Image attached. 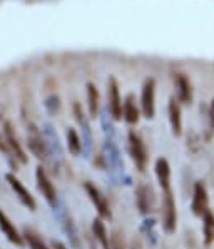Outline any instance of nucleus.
<instances>
[{"label":"nucleus","instance_id":"nucleus-9","mask_svg":"<svg viewBox=\"0 0 214 249\" xmlns=\"http://www.w3.org/2000/svg\"><path fill=\"white\" fill-rule=\"evenodd\" d=\"M54 213H55V216H57V219L61 221V226L64 229V232L67 234V237H69L70 244H72L76 249H79L81 248V244H79V232L76 229V224H74L72 217L69 216V213L66 211V207H64V204L61 201H59L57 207L54 209Z\"/></svg>","mask_w":214,"mask_h":249},{"label":"nucleus","instance_id":"nucleus-7","mask_svg":"<svg viewBox=\"0 0 214 249\" xmlns=\"http://www.w3.org/2000/svg\"><path fill=\"white\" fill-rule=\"evenodd\" d=\"M74 116H76V120L82 131V137H81L82 139V154H84L85 157H89L92 152V131H91V124H89L87 116L84 114V111H82V107L79 102L74 104Z\"/></svg>","mask_w":214,"mask_h":249},{"label":"nucleus","instance_id":"nucleus-20","mask_svg":"<svg viewBox=\"0 0 214 249\" xmlns=\"http://www.w3.org/2000/svg\"><path fill=\"white\" fill-rule=\"evenodd\" d=\"M122 116H124V120H126L127 124H131V126H134V124L139 122V117H141V111H139V107L136 105V99H134L132 94L126 96V99H124Z\"/></svg>","mask_w":214,"mask_h":249},{"label":"nucleus","instance_id":"nucleus-28","mask_svg":"<svg viewBox=\"0 0 214 249\" xmlns=\"http://www.w3.org/2000/svg\"><path fill=\"white\" fill-rule=\"evenodd\" d=\"M100 120H102V127H104V132H106V135H109V137H114V126H112L111 119H109L107 112H102V117H100Z\"/></svg>","mask_w":214,"mask_h":249},{"label":"nucleus","instance_id":"nucleus-29","mask_svg":"<svg viewBox=\"0 0 214 249\" xmlns=\"http://www.w3.org/2000/svg\"><path fill=\"white\" fill-rule=\"evenodd\" d=\"M209 127H211V131H214V97L211 100V105H209Z\"/></svg>","mask_w":214,"mask_h":249},{"label":"nucleus","instance_id":"nucleus-30","mask_svg":"<svg viewBox=\"0 0 214 249\" xmlns=\"http://www.w3.org/2000/svg\"><path fill=\"white\" fill-rule=\"evenodd\" d=\"M52 249H67L61 241H52Z\"/></svg>","mask_w":214,"mask_h":249},{"label":"nucleus","instance_id":"nucleus-10","mask_svg":"<svg viewBox=\"0 0 214 249\" xmlns=\"http://www.w3.org/2000/svg\"><path fill=\"white\" fill-rule=\"evenodd\" d=\"M5 179L7 183H9V186L12 187V191L16 192L17 199L22 202L25 207H27L29 211H35V199H33V196L29 192L27 187L24 186V184L20 183V181L17 179L16 174H12V172H9V174H5Z\"/></svg>","mask_w":214,"mask_h":249},{"label":"nucleus","instance_id":"nucleus-17","mask_svg":"<svg viewBox=\"0 0 214 249\" xmlns=\"http://www.w3.org/2000/svg\"><path fill=\"white\" fill-rule=\"evenodd\" d=\"M136 202H137V207L142 214H149L152 211V202H154V198H152V191L151 187L144 186H137V191H136Z\"/></svg>","mask_w":214,"mask_h":249},{"label":"nucleus","instance_id":"nucleus-2","mask_svg":"<svg viewBox=\"0 0 214 249\" xmlns=\"http://www.w3.org/2000/svg\"><path fill=\"white\" fill-rule=\"evenodd\" d=\"M42 134H44V139H46V142H47L52 164L57 167V166L64 161V149H62V144H61V139H59L54 126L49 124V122L42 124Z\"/></svg>","mask_w":214,"mask_h":249},{"label":"nucleus","instance_id":"nucleus-25","mask_svg":"<svg viewBox=\"0 0 214 249\" xmlns=\"http://www.w3.org/2000/svg\"><path fill=\"white\" fill-rule=\"evenodd\" d=\"M24 241L27 243V246L29 249H49L46 246V243H44L42 239H40L39 236L35 234V232L32 231V229H29V228H25L24 229Z\"/></svg>","mask_w":214,"mask_h":249},{"label":"nucleus","instance_id":"nucleus-26","mask_svg":"<svg viewBox=\"0 0 214 249\" xmlns=\"http://www.w3.org/2000/svg\"><path fill=\"white\" fill-rule=\"evenodd\" d=\"M0 152L3 154V157L7 159V162L14 167V171H17V159H16V156H14L12 149H10L9 142H7L5 135H2V134H0Z\"/></svg>","mask_w":214,"mask_h":249},{"label":"nucleus","instance_id":"nucleus-16","mask_svg":"<svg viewBox=\"0 0 214 249\" xmlns=\"http://www.w3.org/2000/svg\"><path fill=\"white\" fill-rule=\"evenodd\" d=\"M167 112H169V122H171V129H172V134L176 137L182 134V117H181V105H179L178 100L174 97L169 99V104H167Z\"/></svg>","mask_w":214,"mask_h":249},{"label":"nucleus","instance_id":"nucleus-27","mask_svg":"<svg viewBox=\"0 0 214 249\" xmlns=\"http://www.w3.org/2000/svg\"><path fill=\"white\" fill-rule=\"evenodd\" d=\"M44 105H46V111L50 116L59 114V111H61V97H59L57 94H52V96H49L46 99Z\"/></svg>","mask_w":214,"mask_h":249},{"label":"nucleus","instance_id":"nucleus-8","mask_svg":"<svg viewBox=\"0 0 214 249\" xmlns=\"http://www.w3.org/2000/svg\"><path fill=\"white\" fill-rule=\"evenodd\" d=\"M127 142H129V152L132 156V161L136 164L139 171H144L148 166V150H146L144 142L141 141V137L134 131L129 132L127 135Z\"/></svg>","mask_w":214,"mask_h":249},{"label":"nucleus","instance_id":"nucleus-1","mask_svg":"<svg viewBox=\"0 0 214 249\" xmlns=\"http://www.w3.org/2000/svg\"><path fill=\"white\" fill-rule=\"evenodd\" d=\"M27 146H29V149H31V152L39 161L50 159V154H49V147H47L46 139H44L42 129H39V127L32 122L27 126Z\"/></svg>","mask_w":214,"mask_h":249},{"label":"nucleus","instance_id":"nucleus-18","mask_svg":"<svg viewBox=\"0 0 214 249\" xmlns=\"http://www.w3.org/2000/svg\"><path fill=\"white\" fill-rule=\"evenodd\" d=\"M156 177L161 189L163 191L171 189V167H169L167 159H164V157H159L156 161Z\"/></svg>","mask_w":214,"mask_h":249},{"label":"nucleus","instance_id":"nucleus-6","mask_svg":"<svg viewBox=\"0 0 214 249\" xmlns=\"http://www.w3.org/2000/svg\"><path fill=\"white\" fill-rule=\"evenodd\" d=\"M35 179H37V187H39L40 194L44 196L47 204L50 206L52 209H55L59 204V196H57V191H55L54 184L49 179L46 169H44L42 166H39V167L35 169Z\"/></svg>","mask_w":214,"mask_h":249},{"label":"nucleus","instance_id":"nucleus-24","mask_svg":"<svg viewBox=\"0 0 214 249\" xmlns=\"http://www.w3.org/2000/svg\"><path fill=\"white\" fill-rule=\"evenodd\" d=\"M202 232H204V243L209 246L214 241V214L209 209L202 216Z\"/></svg>","mask_w":214,"mask_h":249},{"label":"nucleus","instance_id":"nucleus-23","mask_svg":"<svg viewBox=\"0 0 214 249\" xmlns=\"http://www.w3.org/2000/svg\"><path fill=\"white\" fill-rule=\"evenodd\" d=\"M92 232L94 236H96V239L100 243V246L102 249H111V243H109V234L106 231V226H104L102 219H94L92 222Z\"/></svg>","mask_w":214,"mask_h":249},{"label":"nucleus","instance_id":"nucleus-21","mask_svg":"<svg viewBox=\"0 0 214 249\" xmlns=\"http://www.w3.org/2000/svg\"><path fill=\"white\" fill-rule=\"evenodd\" d=\"M67 137V149L72 156H81L82 154V139L79 135V132L74 127H69L66 132Z\"/></svg>","mask_w":214,"mask_h":249},{"label":"nucleus","instance_id":"nucleus-19","mask_svg":"<svg viewBox=\"0 0 214 249\" xmlns=\"http://www.w3.org/2000/svg\"><path fill=\"white\" fill-rule=\"evenodd\" d=\"M104 157L107 159V164L112 167V171H122L124 169L119 149L115 147V144L111 141V139L104 142Z\"/></svg>","mask_w":214,"mask_h":249},{"label":"nucleus","instance_id":"nucleus-4","mask_svg":"<svg viewBox=\"0 0 214 249\" xmlns=\"http://www.w3.org/2000/svg\"><path fill=\"white\" fill-rule=\"evenodd\" d=\"M107 111L114 120H121L124 117L122 116L124 102L121 99L117 81H115L114 77H109V81H107Z\"/></svg>","mask_w":214,"mask_h":249},{"label":"nucleus","instance_id":"nucleus-14","mask_svg":"<svg viewBox=\"0 0 214 249\" xmlns=\"http://www.w3.org/2000/svg\"><path fill=\"white\" fill-rule=\"evenodd\" d=\"M0 231L3 232V236H5L12 244H16L18 248L24 246V236L17 231V228L12 224V221L7 217V214L3 213L2 209H0Z\"/></svg>","mask_w":214,"mask_h":249},{"label":"nucleus","instance_id":"nucleus-15","mask_svg":"<svg viewBox=\"0 0 214 249\" xmlns=\"http://www.w3.org/2000/svg\"><path fill=\"white\" fill-rule=\"evenodd\" d=\"M174 85L176 92H178V100L182 104L193 102V89H191L189 79L184 74H174Z\"/></svg>","mask_w":214,"mask_h":249},{"label":"nucleus","instance_id":"nucleus-3","mask_svg":"<svg viewBox=\"0 0 214 249\" xmlns=\"http://www.w3.org/2000/svg\"><path fill=\"white\" fill-rule=\"evenodd\" d=\"M141 112L146 119H152L156 114V79L144 81L141 90Z\"/></svg>","mask_w":214,"mask_h":249},{"label":"nucleus","instance_id":"nucleus-11","mask_svg":"<svg viewBox=\"0 0 214 249\" xmlns=\"http://www.w3.org/2000/svg\"><path fill=\"white\" fill-rule=\"evenodd\" d=\"M84 189L87 192L89 199L92 201V204L96 206L97 213H99L100 219H111L112 214H111V209H109V202L107 199L102 196V192L97 189L96 186H94L92 183H85L84 184Z\"/></svg>","mask_w":214,"mask_h":249},{"label":"nucleus","instance_id":"nucleus-22","mask_svg":"<svg viewBox=\"0 0 214 249\" xmlns=\"http://www.w3.org/2000/svg\"><path fill=\"white\" fill-rule=\"evenodd\" d=\"M99 102H100V96L96 84L87 82V105H89V116L91 117H96L97 112H99Z\"/></svg>","mask_w":214,"mask_h":249},{"label":"nucleus","instance_id":"nucleus-12","mask_svg":"<svg viewBox=\"0 0 214 249\" xmlns=\"http://www.w3.org/2000/svg\"><path fill=\"white\" fill-rule=\"evenodd\" d=\"M3 135H5V139H7V142H9V146H10V149H12L16 159L20 162V164H27L29 157H27V154H25L24 147H22L20 142H18L16 129H14V126L10 122L3 124Z\"/></svg>","mask_w":214,"mask_h":249},{"label":"nucleus","instance_id":"nucleus-13","mask_svg":"<svg viewBox=\"0 0 214 249\" xmlns=\"http://www.w3.org/2000/svg\"><path fill=\"white\" fill-rule=\"evenodd\" d=\"M208 204H209V198H208V191H206V186L202 183H196L194 184V192H193V213L196 216H204L206 211H208Z\"/></svg>","mask_w":214,"mask_h":249},{"label":"nucleus","instance_id":"nucleus-5","mask_svg":"<svg viewBox=\"0 0 214 249\" xmlns=\"http://www.w3.org/2000/svg\"><path fill=\"white\" fill-rule=\"evenodd\" d=\"M178 224V211H176V201L172 191H164L163 196V228L167 234H172L176 231Z\"/></svg>","mask_w":214,"mask_h":249}]
</instances>
